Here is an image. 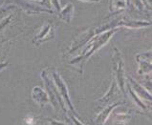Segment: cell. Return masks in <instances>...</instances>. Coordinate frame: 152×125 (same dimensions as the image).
<instances>
[{"label": "cell", "mask_w": 152, "mask_h": 125, "mask_svg": "<svg viewBox=\"0 0 152 125\" xmlns=\"http://www.w3.org/2000/svg\"><path fill=\"white\" fill-rule=\"evenodd\" d=\"M26 121H27L28 124H34V119L33 118H29V119L26 120Z\"/></svg>", "instance_id": "277c9868"}, {"label": "cell", "mask_w": 152, "mask_h": 125, "mask_svg": "<svg viewBox=\"0 0 152 125\" xmlns=\"http://www.w3.org/2000/svg\"><path fill=\"white\" fill-rule=\"evenodd\" d=\"M112 109H113V106L109 107V108L106 109V110H104L102 113L99 116L98 118L96 119V125H104V122H105L108 115L110 114V112H111Z\"/></svg>", "instance_id": "6da1fadb"}, {"label": "cell", "mask_w": 152, "mask_h": 125, "mask_svg": "<svg viewBox=\"0 0 152 125\" xmlns=\"http://www.w3.org/2000/svg\"><path fill=\"white\" fill-rule=\"evenodd\" d=\"M72 119H73L74 123H75L76 125H82V124H81V123H80V121H77V119L75 118H73V117H72Z\"/></svg>", "instance_id": "7a4b0ae2"}, {"label": "cell", "mask_w": 152, "mask_h": 125, "mask_svg": "<svg viewBox=\"0 0 152 125\" xmlns=\"http://www.w3.org/2000/svg\"><path fill=\"white\" fill-rule=\"evenodd\" d=\"M52 125H65L64 123L58 122V121H52Z\"/></svg>", "instance_id": "3957f363"}]
</instances>
